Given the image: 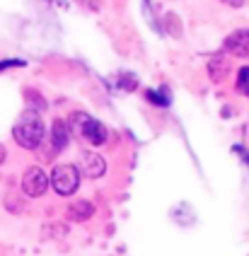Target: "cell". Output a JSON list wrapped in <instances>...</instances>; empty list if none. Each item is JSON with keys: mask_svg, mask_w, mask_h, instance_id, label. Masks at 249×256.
<instances>
[{"mask_svg": "<svg viewBox=\"0 0 249 256\" xmlns=\"http://www.w3.org/2000/svg\"><path fill=\"white\" fill-rule=\"evenodd\" d=\"M68 128L70 133H75L78 138H82L90 145H104L106 142V128L102 121H97L94 116L85 114V112H73L68 118Z\"/></svg>", "mask_w": 249, "mask_h": 256, "instance_id": "cell-1", "label": "cell"}, {"mask_svg": "<svg viewBox=\"0 0 249 256\" xmlns=\"http://www.w3.org/2000/svg\"><path fill=\"white\" fill-rule=\"evenodd\" d=\"M12 136H15L17 145H22L27 150H36L44 140V124L34 112H24L12 128Z\"/></svg>", "mask_w": 249, "mask_h": 256, "instance_id": "cell-2", "label": "cell"}, {"mask_svg": "<svg viewBox=\"0 0 249 256\" xmlns=\"http://www.w3.org/2000/svg\"><path fill=\"white\" fill-rule=\"evenodd\" d=\"M48 184L54 186V191L60 196H73L80 186V172L75 164H56L51 176H48Z\"/></svg>", "mask_w": 249, "mask_h": 256, "instance_id": "cell-3", "label": "cell"}, {"mask_svg": "<svg viewBox=\"0 0 249 256\" xmlns=\"http://www.w3.org/2000/svg\"><path fill=\"white\" fill-rule=\"evenodd\" d=\"M22 188H24L27 196L36 198V196H42L46 188H48V176L44 174V170L30 167V170L24 172V176H22Z\"/></svg>", "mask_w": 249, "mask_h": 256, "instance_id": "cell-4", "label": "cell"}, {"mask_svg": "<svg viewBox=\"0 0 249 256\" xmlns=\"http://www.w3.org/2000/svg\"><path fill=\"white\" fill-rule=\"evenodd\" d=\"M222 54L237 58H249V29H237L222 42Z\"/></svg>", "mask_w": 249, "mask_h": 256, "instance_id": "cell-5", "label": "cell"}, {"mask_svg": "<svg viewBox=\"0 0 249 256\" xmlns=\"http://www.w3.org/2000/svg\"><path fill=\"white\" fill-rule=\"evenodd\" d=\"M78 172L80 174H85L88 179H100L104 176V172H106V162H104L102 155H97V152H82L80 155V164H78Z\"/></svg>", "mask_w": 249, "mask_h": 256, "instance_id": "cell-6", "label": "cell"}, {"mask_svg": "<svg viewBox=\"0 0 249 256\" xmlns=\"http://www.w3.org/2000/svg\"><path fill=\"white\" fill-rule=\"evenodd\" d=\"M68 142H70V128H68L66 121L56 118V121H54V126H51V145H54V150H56V152L66 150V148H68Z\"/></svg>", "mask_w": 249, "mask_h": 256, "instance_id": "cell-7", "label": "cell"}, {"mask_svg": "<svg viewBox=\"0 0 249 256\" xmlns=\"http://www.w3.org/2000/svg\"><path fill=\"white\" fill-rule=\"evenodd\" d=\"M92 213H94V206H92L90 200H78V203H73V206L68 208V215H70L73 220H78V222L92 218Z\"/></svg>", "mask_w": 249, "mask_h": 256, "instance_id": "cell-8", "label": "cell"}, {"mask_svg": "<svg viewBox=\"0 0 249 256\" xmlns=\"http://www.w3.org/2000/svg\"><path fill=\"white\" fill-rule=\"evenodd\" d=\"M146 97H148V102H152L155 106H170V102H172L170 92H167V87H160V90H148Z\"/></svg>", "mask_w": 249, "mask_h": 256, "instance_id": "cell-9", "label": "cell"}, {"mask_svg": "<svg viewBox=\"0 0 249 256\" xmlns=\"http://www.w3.org/2000/svg\"><path fill=\"white\" fill-rule=\"evenodd\" d=\"M237 92L249 97V66L240 68V72H237Z\"/></svg>", "mask_w": 249, "mask_h": 256, "instance_id": "cell-10", "label": "cell"}, {"mask_svg": "<svg viewBox=\"0 0 249 256\" xmlns=\"http://www.w3.org/2000/svg\"><path fill=\"white\" fill-rule=\"evenodd\" d=\"M208 70H210V78H213V80H220V78H222V56H216L213 58V60H210V63H208Z\"/></svg>", "mask_w": 249, "mask_h": 256, "instance_id": "cell-11", "label": "cell"}, {"mask_svg": "<svg viewBox=\"0 0 249 256\" xmlns=\"http://www.w3.org/2000/svg\"><path fill=\"white\" fill-rule=\"evenodd\" d=\"M24 66V60H2L0 63V72L5 70V68H22Z\"/></svg>", "mask_w": 249, "mask_h": 256, "instance_id": "cell-12", "label": "cell"}, {"mask_svg": "<svg viewBox=\"0 0 249 256\" xmlns=\"http://www.w3.org/2000/svg\"><path fill=\"white\" fill-rule=\"evenodd\" d=\"M220 2H225V5H230V8H242V5H244V0H220Z\"/></svg>", "mask_w": 249, "mask_h": 256, "instance_id": "cell-13", "label": "cell"}, {"mask_svg": "<svg viewBox=\"0 0 249 256\" xmlns=\"http://www.w3.org/2000/svg\"><path fill=\"white\" fill-rule=\"evenodd\" d=\"M247 162H249V157H247Z\"/></svg>", "mask_w": 249, "mask_h": 256, "instance_id": "cell-14", "label": "cell"}]
</instances>
